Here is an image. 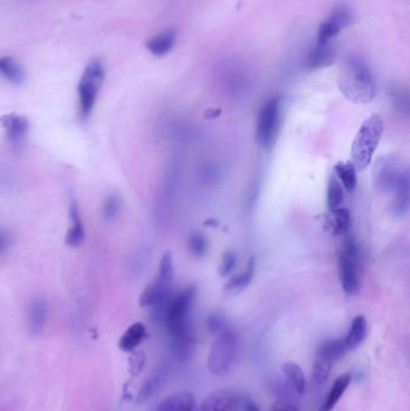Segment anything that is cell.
<instances>
[{
	"label": "cell",
	"instance_id": "1",
	"mask_svg": "<svg viewBox=\"0 0 410 411\" xmlns=\"http://www.w3.org/2000/svg\"><path fill=\"white\" fill-rule=\"evenodd\" d=\"M338 86L344 97L355 104H367L377 93L375 77L370 67L356 55H348L339 67Z\"/></svg>",
	"mask_w": 410,
	"mask_h": 411
},
{
	"label": "cell",
	"instance_id": "2",
	"mask_svg": "<svg viewBox=\"0 0 410 411\" xmlns=\"http://www.w3.org/2000/svg\"><path fill=\"white\" fill-rule=\"evenodd\" d=\"M383 129V118L377 114L370 116L360 126L359 133H356L351 146L350 153V163L356 170H365L370 166L382 140Z\"/></svg>",
	"mask_w": 410,
	"mask_h": 411
},
{
	"label": "cell",
	"instance_id": "3",
	"mask_svg": "<svg viewBox=\"0 0 410 411\" xmlns=\"http://www.w3.org/2000/svg\"><path fill=\"white\" fill-rule=\"evenodd\" d=\"M196 297V287L188 286L166 303L164 322L172 339L193 334L189 325V314Z\"/></svg>",
	"mask_w": 410,
	"mask_h": 411
},
{
	"label": "cell",
	"instance_id": "4",
	"mask_svg": "<svg viewBox=\"0 0 410 411\" xmlns=\"http://www.w3.org/2000/svg\"><path fill=\"white\" fill-rule=\"evenodd\" d=\"M238 355V337L233 329L226 327L218 333L209 349L207 368L214 376H224L235 367Z\"/></svg>",
	"mask_w": 410,
	"mask_h": 411
},
{
	"label": "cell",
	"instance_id": "5",
	"mask_svg": "<svg viewBox=\"0 0 410 411\" xmlns=\"http://www.w3.org/2000/svg\"><path fill=\"white\" fill-rule=\"evenodd\" d=\"M105 80L104 65L99 59H93L83 71L79 83V116L87 119L94 109L100 89Z\"/></svg>",
	"mask_w": 410,
	"mask_h": 411
},
{
	"label": "cell",
	"instance_id": "6",
	"mask_svg": "<svg viewBox=\"0 0 410 411\" xmlns=\"http://www.w3.org/2000/svg\"><path fill=\"white\" fill-rule=\"evenodd\" d=\"M360 249L355 239L348 236L338 251V277L344 292L355 295L360 290Z\"/></svg>",
	"mask_w": 410,
	"mask_h": 411
},
{
	"label": "cell",
	"instance_id": "7",
	"mask_svg": "<svg viewBox=\"0 0 410 411\" xmlns=\"http://www.w3.org/2000/svg\"><path fill=\"white\" fill-rule=\"evenodd\" d=\"M349 351L345 339H330L320 345L316 351V360L313 362V386H323L331 374L332 367Z\"/></svg>",
	"mask_w": 410,
	"mask_h": 411
},
{
	"label": "cell",
	"instance_id": "8",
	"mask_svg": "<svg viewBox=\"0 0 410 411\" xmlns=\"http://www.w3.org/2000/svg\"><path fill=\"white\" fill-rule=\"evenodd\" d=\"M282 118V100L272 98L261 107L257 124V140L265 149L273 147L279 133Z\"/></svg>",
	"mask_w": 410,
	"mask_h": 411
},
{
	"label": "cell",
	"instance_id": "9",
	"mask_svg": "<svg viewBox=\"0 0 410 411\" xmlns=\"http://www.w3.org/2000/svg\"><path fill=\"white\" fill-rule=\"evenodd\" d=\"M406 169H401V165L394 157L380 158L375 166V183L380 192H394L396 185Z\"/></svg>",
	"mask_w": 410,
	"mask_h": 411
},
{
	"label": "cell",
	"instance_id": "10",
	"mask_svg": "<svg viewBox=\"0 0 410 411\" xmlns=\"http://www.w3.org/2000/svg\"><path fill=\"white\" fill-rule=\"evenodd\" d=\"M353 22V13L345 6H339L332 11L328 20L320 24L316 43H328Z\"/></svg>",
	"mask_w": 410,
	"mask_h": 411
},
{
	"label": "cell",
	"instance_id": "11",
	"mask_svg": "<svg viewBox=\"0 0 410 411\" xmlns=\"http://www.w3.org/2000/svg\"><path fill=\"white\" fill-rule=\"evenodd\" d=\"M240 398L230 390H218L207 395L195 411H238Z\"/></svg>",
	"mask_w": 410,
	"mask_h": 411
},
{
	"label": "cell",
	"instance_id": "12",
	"mask_svg": "<svg viewBox=\"0 0 410 411\" xmlns=\"http://www.w3.org/2000/svg\"><path fill=\"white\" fill-rule=\"evenodd\" d=\"M0 126L6 131L9 141L11 142V145L20 147L27 136L29 123L22 116L10 114L0 118Z\"/></svg>",
	"mask_w": 410,
	"mask_h": 411
},
{
	"label": "cell",
	"instance_id": "13",
	"mask_svg": "<svg viewBox=\"0 0 410 411\" xmlns=\"http://www.w3.org/2000/svg\"><path fill=\"white\" fill-rule=\"evenodd\" d=\"M394 200L391 204V212L396 217H404L409 212V171L408 169L404 171L399 185L394 189Z\"/></svg>",
	"mask_w": 410,
	"mask_h": 411
},
{
	"label": "cell",
	"instance_id": "14",
	"mask_svg": "<svg viewBox=\"0 0 410 411\" xmlns=\"http://www.w3.org/2000/svg\"><path fill=\"white\" fill-rule=\"evenodd\" d=\"M336 50L331 43H316V48H313L307 57V67L311 70H318L323 67H331L335 63Z\"/></svg>",
	"mask_w": 410,
	"mask_h": 411
},
{
	"label": "cell",
	"instance_id": "15",
	"mask_svg": "<svg viewBox=\"0 0 410 411\" xmlns=\"http://www.w3.org/2000/svg\"><path fill=\"white\" fill-rule=\"evenodd\" d=\"M170 291L171 286L164 285L158 280H155L143 290L140 297V306L155 307V308L166 306L170 300Z\"/></svg>",
	"mask_w": 410,
	"mask_h": 411
},
{
	"label": "cell",
	"instance_id": "16",
	"mask_svg": "<svg viewBox=\"0 0 410 411\" xmlns=\"http://www.w3.org/2000/svg\"><path fill=\"white\" fill-rule=\"evenodd\" d=\"M48 305L43 300H35L28 308V327L33 336H38L43 332L48 324Z\"/></svg>",
	"mask_w": 410,
	"mask_h": 411
},
{
	"label": "cell",
	"instance_id": "17",
	"mask_svg": "<svg viewBox=\"0 0 410 411\" xmlns=\"http://www.w3.org/2000/svg\"><path fill=\"white\" fill-rule=\"evenodd\" d=\"M196 400L193 393L188 391L177 392L169 395L159 405L158 411H195Z\"/></svg>",
	"mask_w": 410,
	"mask_h": 411
},
{
	"label": "cell",
	"instance_id": "18",
	"mask_svg": "<svg viewBox=\"0 0 410 411\" xmlns=\"http://www.w3.org/2000/svg\"><path fill=\"white\" fill-rule=\"evenodd\" d=\"M70 219H72V227L67 231L65 243L69 247L77 248L84 242L86 232H84V226H83L81 214H79V206L75 200H72L70 204Z\"/></svg>",
	"mask_w": 410,
	"mask_h": 411
},
{
	"label": "cell",
	"instance_id": "19",
	"mask_svg": "<svg viewBox=\"0 0 410 411\" xmlns=\"http://www.w3.org/2000/svg\"><path fill=\"white\" fill-rule=\"evenodd\" d=\"M145 338H146V326L143 325V322H135L123 333L118 341L119 349L124 353H131L143 343Z\"/></svg>",
	"mask_w": 410,
	"mask_h": 411
},
{
	"label": "cell",
	"instance_id": "20",
	"mask_svg": "<svg viewBox=\"0 0 410 411\" xmlns=\"http://www.w3.org/2000/svg\"><path fill=\"white\" fill-rule=\"evenodd\" d=\"M174 41H176V34H174V31L167 29V31L159 33L158 35L153 36L152 39L148 40L146 48L152 55L162 57L172 50Z\"/></svg>",
	"mask_w": 410,
	"mask_h": 411
},
{
	"label": "cell",
	"instance_id": "21",
	"mask_svg": "<svg viewBox=\"0 0 410 411\" xmlns=\"http://www.w3.org/2000/svg\"><path fill=\"white\" fill-rule=\"evenodd\" d=\"M350 383V373H345V374H342V376H338V378L335 380L333 385H332L331 390L328 391V397H326V400L323 402V407H321V410L320 411L333 410L337 403H338L340 398H342L344 393H345V391H347V388H349Z\"/></svg>",
	"mask_w": 410,
	"mask_h": 411
},
{
	"label": "cell",
	"instance_id": "22",
	"mask_svg": "<svg viewBox=\"0 0 410 411\" xmlns=\"http://www.w3.org/2000/svg\"><path fill=\"white\" fill-rule=\"evenodd\" d=\"M328 226L336 236H347L350 230V213L345 208H336L330 211L328 218Z\"/></svg>",
	"mask_w": 410,
	"mask_h": 411
},
{
	"label": "cell",
	"instance_id": "23",
	"mask_svg": "<svg viewBox=\"0 0 410 411\" xmlns=\"http://www.w3.org/2000/svg\"><path fill=\"white\" fill-rule=\"evenodd\" d=\"M367 333H368V324H367L366 317L363 315L356 317L351 322L347 337L344 338L348 349L355 350L356 348H359L360 345L362 344L363 341L366 339Z\"/></svg>",
	"mask_w": 410,
	"mask_h": 411
},
{
	"label": "cell",
	"instance_id": "24",
	"mask_svg": "<svg viewBox=\"0 0 410 411\" xmlns=\"http://www.w3.org/2000/svg\"><path fill=\"white\" fill-rule=\"evenodd\" d=\"M335 176L339 180L348 192H353L355 190L358 185V173H356L355 166L351 164L350 161H339L335 165Z\"/></svg>",
	"mask_w": 410,
	"mask_h": 411
},
{
	"label": "cell",
	"instance_id": "25",
	"mask_svg": "<svg viewBox=\"0 0 410 411\" xmlns=\"http://www.w3.org/2000/svg\"><path fill=\"white\" fill-rule=\"evenodd\" d=\"M282 372L284 374L285 378L288 379L289 384L292 386V390L297 395H304L306 392V376L304 371L299 364L295 362H285L282 366Z\"/></svg>",
	"mask_w": 410,
	"mask_h": 411
},
{
	"label": "cell",
	"instance_id": "26",
	"mask_svg": "<svg viewBox=\"0 0 410 411\" xmlns=\"http://www.w3.org/2000/svg\"><path fill=\"white\" fill-rule=\"evenodd\" d=\"M254 273H255V258H250L248 263H247L245 270L226 284L225 291L238 294V292L245 290V287L252 283L253 278H254Z\"/></svg>",
	"mask_w": 410,
	"mask_h": 411
},
{
	"label": "cell",
	"instance_id": "27",
	"mask_svg": "<svg viewBox=\"0 0 410 411\" xmlns=\"http://www.w3.org/2000/svg\"><path fill=\"white\" fill-rule=\"evenodd\" d=\"M0 75L12 84H22L24 81V71L11 57H0Z\"/></svg>",
	"mask_w": 410,
	"mask_h": 411
},
{
	"label": "cell",
	"instance_id": "28",
	"mask_svg": "<svg viewBox=\"0 0 410 411\" xmlns=\"http://www.w3.org/2000/svg\"><path fill=\"white\" fill-rule=\"evenodd\" d=\"M344 201L343 187L339 183L337 177L332 175L328 185V207L330 211L339 208Z\"/></svg>",
	"mask_w": 410,
	"mask_h": 411
},
{
	"label": "cell",
	"instance_id": "29",
	"mask_svg": "<svg viewBox=\"0 0 410 411\" xmlns=\"http://www.w3.org/2000/svg\"><path fill=\"white\" fill-rule=\"evenodd\" d=\"M174 279V258L171 253H165L162 255L160 263H159V275L157 280L164 285L171 286Z\"/></svg>",
	"mask_w": 410,
	"mask_h": 411
},
{
	"label": "cell",
	"instance_id": "30",
	"mask_svg": "<svg viewBox=\"0 0 410 411\" xmlns=\"http://www.w3.org/2000/svg\"><path fill=\"white\" fill-rule=\"evenodd\" d=\"M121 206H122V200H121V197L117 194H111V195L107 196L105 201H104L103 206L105 219H115L116 217L118 216L119 211H121Z\"/></svg>",
	"mask_w": 410,
	"mask_h": 411
},
{
	"label": "cell",
	"instance_id": "31",
	"mask_svg": "<svg viewBox=\"0 0 410 411\" xmlns=\"http://www.w3.org/2000/svg\"><path fill=\"white\" fill-rule=\"evenodd\" d=\"M190 253L195 258H202L205 256L206 253L209 251V242L205 236L202 234H193L189 239Z\"/></svg>",
	"mask_w": 410,
	"mask_h": 411
},
{
	"label": "cell",
	"instance_id": "32",
	"mask_svg": "<svg viewBox=\"0 0 410 411\" xmlns=\"http://www.w3.org/2000/svg\"><path fill=\"white\" fill-rule=\"evenodd\" d=\"M237 254L233 251H226L221 258V266H219V274L221 277H228V274L233 272L236 266Z\"/></svg>",
	"mask_w": 410,
	"mask_h": 411
},
{
	"label": "cell",
	"instance_id": "33",
	"mask_svg": "<svg viewBox=\"0 0 410 411\" xmlns=\"http://www.w3.org/2000/svg\"><path fill=\"white\" fill-rule=\"evenodd\" d=\"M159 384H160L159 376H153V378H150V380H147L145 385H143V388H141L140 392H138V403H143V402H146L150 397H152L154 392L157 391Z\"/></svg>",
	"mask_w": 410,
	"mask_h": 411
},
{
	"label": "cell",
	"instance_id": "34",
	"mask_svg": "<svg viewBox=\"0 0 410 411\" xmlns=\"http://www.w3.org/2000/svg\"><path fill=\"white\" fill-rule=\"evenodd\" d=\"M392 99H394L396 106H399V109L408 112L409 98H408V93H406V90H403L402 88L392 90Z\"/></svg>",
	"mask_w": 410,
	"mask_h": 411
},
{
	"label": "cell",
	"instance_id": "35",
	"mask_svg": "<svg viewBox=\"0 0 410 411\" xmlns=\"http://www.w3.org/2000/svg\"><path fill=\"white\" fill-rule=\"evenodd\" d=\"M207 325H209V329L214 333L221 332L223 329L228 327L226 322L221 315H211L207 320Z\"/></svg>",
	"mask_w": 410,
	"mask_h": 411
},
{
	"label": "cell",
	"instance_id": "36",
	"mask_svg": "<svg viewBox=\"0 0 410 411\" xmlns=\"http://www.w3.org/2000/svg\"><path fill=\"white\" fill-rule=\"evenodd\" d=\"M270 411H299L292 404L285 402V400H278L276 403H273L272 407Z\"/></svg>",
	"mask_w": 410,
	"mask_h": 411
},
{
	"label": "cell",
	"instance_id": "37",
	"mask_svg": "<svg viewBox=\"0 0 410 411\" xmlns=\"http://www.w3.org/2000/svg\"><path fill=\"white\" fill-rule=\"evenodd\" d=\"M10 244V236L5 230H0V255L8 249Z\"/></svg>",
	"mask_w": 410,
	"mask_h": 411
},
{
	"label": "cell",
	"instance_id": "38",
	"mask_svg": "<svg viewBox=\"0 0 410 411\" xmlns=\"http://www.w3.org/2000/svg\"><path fill=\"white\" fill-rule=\"evenodd\" d=\"M245 411H260V409L257 407V404L254 403L253 400H247L245 402Z\"/></svg>",
	"mask_w": 410,
	"mask_h": 411
},
{
	"label": "cell",
	"instance_id": "39",
	"mask_svg": "<svg viewBox=\"0 0 410 411\" xmlns=\"http://www.w3.org/2000/svg\"><path fill=\"white\" fill-rule=\"evenodd\" d=\"M221 114V111H214V110H209L207 111V114H206V117H209V119H214V118L218 117Z\"/></svg>",
	"mask_w": 410,
	"mask_h": 411
}]
</instances>
